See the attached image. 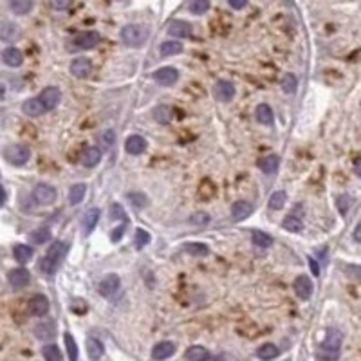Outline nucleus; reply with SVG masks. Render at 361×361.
Here are the masks:
<instances>
[{
	"label": "nucleus",
	"instance_id": "obj_7",
	"mask_svg": "<svg viewBox=\"0 0 361 361\" xmlns=\"http://www.w3.org/2000/svg\"><path fill=\"white\" fill-rule=\"evenodd\" d=\"M8 282L11 284L13 289H24L29 286L31 282V273L25 267H15L9 271L8 274Z\"/></svg>",
	"mask_w": 361,
	"mask_h": 361
},
{
	"label": "nucleus",
	"instance_id": "obj_25",
	"mask_svg": "<svg viewBox=\"0 0 361 361\" xmlns=\"http://www.w3.org/2000/svg\"><path fill=\"white\" fill-rule=\"evenodd\" d=\"M100 208H91L89 212H85V215H83L82 222H83V231L87 233V235H91L92 229L96 228V224H98V220H100Z\"/></svg>",
	"mask_w": 361,
	"mask_h": 361
},
{
	"label": "nucleus",
	"instance_id": "obj_21",
	"mask_svg": "<svg viewBox=\"0 0 361 361\" xmlns=\"http://www.w3.org/2000/svg\"><path fill=\"white\" fill-rule=\"evenodd\" d=\"M20 36V27L13 22H0V40L15 42Z\"/></svg>",
	"mask_w": 361,
	"mask_h": 361
},
{
	"label": "nucleus",
	"instance_id": "obj_31",
	"mask_svg": "<svg viewBox=\"0 0 361 361\" xmlns=\"http://www.w3.org/2000/svg\"><path fill=\"white\" fill-rule=\"evenodd\" d=\"M184 357H186V361H206L210 357V352L204 347H200V345H193V347H190L186 350Z\"/></svg>",
	"mask_w": 361,
	"mask_h": 361
},
{
	"label": "nucleus",
	"instance_id": "obj_53",
	"mask_svg": "<svg viewBox=\"0 0 361 361\" xmlns=\"http://www.w3.org/2000/svg\"><path fill=\"white\" fill-rule=\"evenodd\" d=\"M125 228H127V226L121 224L119 228L114 229V231L110 233V240H112V242H119V240H121V235H123V233H125Z\"/></svg>",
	"mask_w": 361,
	"mask_h": 361
},
{
	"label": "nucleus",
	"instance_id": "obj_30",
	"mask_svg": "<svg viewBox=\"0 0 361 361\" xmlns=\"http://www.w3.org/2000/svg\"><path fill=\"white\" fill-rule=\"evenodd\" d=\"M278 354H280L278 347L273 343H264L262 347H258V350H257V356L260 357L262 361H271L278 356Z\"/></svg>",
	"mask_w": 361,
	"mask_h": 361
},
{
	"label": "nucleus",
	"instance_id": "obj_5",
	"mask_svg": "<svg viewBox=\"0 0 361 361\" xmlns=\"http://www.w3.org/2000/svg\"><path fill=\"white\" fill-rule=\"evenodd\" d=\"M152 78H154V82H157L159 85H163V87H172V85H175V83L179 82V71L175 69V67H161V69H157V71L152 74Z\"/></svg>",
	"mask_w": 361,
	"mask_h": 361
},
{
	"label": "nucleus",
	"instance_id": "obj_51",
	"mask_svg": "<svg viewBox=\"0 0 361 361\" xmlns=\"http://www.w3.org/2000/svg\"><path fill=\"white\" fill-rule=\"evenodd\" d=\"M110 219H112V220H116V219L127 220V213L123 212L121 204H112V206H110Z\"/></svg>",
	"mask_w": 361,
	"mask_h": 361
},
{
	"label": "nucleus",
	"instance_id": "obj_40",
	"mask_svg": "<svg viewBox=\"0 0 361 361\" xmlns=\"http://www.w3.org/2000/svg\"><path fill=\"white\" fill-rule=\"evenodd\" d=\"M296 87H298V79H296V76L291 74V72L284 74V78H282V91L286 92V94H295Z\"/></svg>",
	"mask_w": 361,
	"mask_h": 361
},
{
	"label": "nucleus",
	"instance_id": "obj_12",
	"mask_svg": "<svg viewBox=\"0 0 361 361\" xmlns=\"http://www.w3.org/2000/svg\"><path fill=\"white\" fill-rule=\"evenodd\" d=\"M253 213V204L248 203V200L240 199L237 203H233L231 206V219L235 222H240V220H246L249 215Z\"/></svg>",
	"mask_w": 361,
	"mask_h": 361
},
{
	"label": "nucleus",
	"instance_id": "obj_14",
	"mask_svg": "<svg viewBox=\"0 0 361 361\" xmlns=\"http://www.w3.org/2000/svg\"><path fill=\"white\" fill-rule=\"evenodd\" d=\"M98 44H100V34L96 31H85V33H79L74 38V46L78 49H92Z\"/></svg>",
	"mask_w": 361,
	"mask_h": 361
},
{
	"label": "nucleus",
	"instance_id": "obj_47",
	"mask_svg": "<svg viewBox=\"0 0 361 361\" xmlns=\"http://www.w3.org/2000/svg\"><path fill=\"white\" fill-rule=\"evenodd\" d=\"M100 143H101V146H103V148H112L114 146V143H116V132H114V130H105L103 134H101L100 136Z\"/></svg>",
	"mask_w": 361,
	"mask_h": 361
},
{
	"label": "nucleus",
	"instance_id": "obj_4",
	"mask_svg": "<svg viewBox=\"0 0 361 361\" xmlns=\"http://www.w3.org/2000/svg\"><path fill=\"white\" fill-rule=\"evenodd\" d=\"M33 199L40 206H51L56 200V190L51 184L40 183L33 188Z\"/></svg>",
	"mask_w": 361,
	"mask_h": 361
},
{
	"label": "nucleus",
	"instance_id": "obj_32",
	"mask_svg": "<svg viewBox=\"0 0 361 361\" xmlns=\"http://www.w3.org/2000/svg\"><path fill=\"white\" fill-rule=\"evenodd\" d=\"M183 53V44L179 40H168L161 44V54L163 56H175V54Z\"/></svg>",
	"mask_w": 361,
	"mask_h": 361
},
{
	"label": "nucleus",
	"instance_id": "obj_34",
	"mask_svg": "<svg viewBox=\"0 0 361 361\" xmlns=\"http://www.w3.org/2000/svg\"><path fill=\"white\" fill-rule=\"evenodd\" d=\"M197 193H199V195L203 197L204 200H210V199H213V197H215L217 188H215V184L210 181V179H204L203 183L199 184V188H197Z\"/></svg>",
	"mask_w": 361,
	"mask_h": 361
},
{
	"label": "nucleus",
	"instance_id": "obj_28",
	"mask_svg": "<svg viewBox=\"0 0 361 361\" xmlns=\"http://www.w3.org/2000/svg\"><path fill=\"white\" fill-rule=\"evenodd\" d=\"M105 352V347L98 338H87V354L92 361H98Z\"/></svg>",
	"mask_w": 361,
	"mask_h": 361
},
{
	"label": "nucleus",
	"instance_id": "obj_10",
	"mask_svg": "<svg viewBox=\"0 0 361 361\" xmlns=\"http://www.w3.org/2000/svg\"><path fill=\"white\" fill-rule=\"evenodd\" d=\"M92 72V62L85 56H79V58H74L71 62V74L78 79H85L89 78Z\"/></svg>",
	"mask_w": 361,
	"mask_h": 361
},
{
	"label": "nucleus",
	"instance_id": "obj_13",
	"mask_svg": "<svg viewBox=\"0 0 361 361\" xmlns=\"http://www.w3.org/2000/svg\"><path fill=\"white\" fill-rule=\"evenodd\" d=\"M101 157H103L101 148H98V146H89V148H85L82 152L79 161H82V165L85 166V168H94L96 165H100Z\"/></svg>",
	"mask_w": 361,
	"mask_h": 361
},
{
	"label": "nucleus",
	"instance_id": "obj_6",
	"mask_svg": "<svg viewBox=\"0 0 361 361\" xmlns=\"http://www.w3.org/2000/svg\"><path fill=\"white\" fill-rule=\"evenodd\" d=\"M213 94L219 101L222 103H229V101L235 98L237 94V89L233 85V82H228V79H220V82L215 83V87H213Z\"/></svg>",
	"mask_w": 361,
	"mask_h": 361
},
{
	"label": "nucleus",
	"instance_id": "obj_56",
	"mask_svg": "<svg viewBox=\"0 0 361 361\" xmlns=\"http://www.w3.org/2000/svg\"><path fill=\"white\" fill-rule=\"evenodd\" d=\"M354 172H356V175H357V177H359V179H361V157H359V159H357V161H356V163H354Z\"/></svg>",
	"mask_w": 361,
	"mask_h": 361
},
{
	"label": "nucleus",
	"instance_id": "obj_48",
	"mask_svg": "<svg viewBox=\"0 0 361 361\" xmlns=\"http://www.w3.org/2000/svg\"><path fill=\"white\" fill-rule=\"evenodd\" d=\"M58 267H60V266L56 264V262H53L51 258H47V257H44V258L40 260V271H42L44 274H54Z\"/></svg>",
	"mask_w": 361,
	"mask_h": 361
},
{
	"label": "nucleus",
	"instance_id": "obj_42",
	"mask_svg": "<svg viewBox=\"0 0 361 361\" xmlns=\"http://www.w3.org/2000/svg\"><path fill=\"white\" fill-rule=\"evenodd\" d=\"M172 117V108L166 107V105H159L154 110V119L157 121L159 125H166Z\"/></svg>",
	"mask_w": 361,
	"mask_h": 361
},
{
	"label": "nucleus",
	"instance_id": "obj_23",
	"mask_svg": "<svg viewBox=\"0 0 361 361\" xmlns=\"http://www.w3.org/2000/svg\"><path fill=\"white\" fill-rule=\"evenodd\" d=\"M33 248L27 244H17L15 248H13V257H15V260L18 262V264H22V266H25L27 262L33 260Z\"/></svg>",
	"mask_w": 361,
	"mask_h": 361
},
{
	"label": "nucleus",
	"instance_id": "obj_1",
	"mask_svg": "<svg viewBox=\"0 0 361 361\" xmlns=\"http://www.w3.org/2000/svg\"><path fill=\"white\" fill-rule=\"evenodd\" d=\"M341 343H343V334L338 329H329L325 334V340L318 347V359L320 361H338L341 350Z\"/></svg>",
	"mask_w": 361,
	"mask_h": 361
},
{
	"label": "nucleus",
	"instance_id": "obj_17",
	"mask_svg": "<svg viewBox=\"0 0 361 361\" xmlns=\"http://www.w3.org/2000/svg\"><path fill=\"white\" fill-rule=\"evenodd\" d=\"M2 62L8 67H20L24 63V54H22L20 49L17 47H8V49L2 51Z\"/></svg>",
	"mask_w": 361,
	"mask_h": 361
},
{
	"label": "nucleus",
	"instance_id": "obj_44",
	"mask_svg": "<svg viewBox=\"0 0 361 361\" xmlns=\"http://www.w3.org/2000/svg\"><path fill=\"white\" fill-rule=\"evenodd\" d=\"M253 244L258 248H269L273 244V237L264 231H253Z\"/></svg>",
	"mask_w": 361,
	"mask_h": 361
},
{
	"label": "nucleus",
	"instance_id": "obj_50",
	"mask_svg": "<svg viewBox=\"0 0 361 361\" xmlns=\"http://www.w3.org/2000/svg\"><path fill=\"white\" fill-rule=\"evenodd\" d=\"M350 204H352V200H350L349 195H340V197H338V210H340L341 215H345V213L349 212Z\"/></svg>",
	"mask_w": 361,
	"mask_h": 361
},
{
	"label": "nucleus",
	"instance_id": "obj_35",
	"mask_svg": "<svg viewBox=\"0 0 361 361\" xmlns=\"http://www.w3.org/2000/svg\"><path fill=\"white\" fill-rule=\"evenodd\" d=\"M85 191H87V186H85L83 183L74 184V186L69 190V203H71L72 206L79 204L83 200V197H85Z\"/></svg>",
	"mask_w": 361,
	"mask_h": 361
},
{
	"label": "nucleus",
	"instance_id": "obj_22",
	"mask_svg": "<svg viewBox=\"0 0 361 361\" xmlns=\"http://www.w3.org/2000/svg\"><path fill=\"white\" fill-rule=\"evenodd\" d=\"M67 255V244L62 240H54L53 244L49 246V249H47V258H51L53 262H56V264H62V260L65 258Z\"/></svg>",
	"mask_w": 361,
	"mask_h": 361
},
{
	"label": "nucleus",
	"instance_id": "obj_24",
	"mask_svg": "<svg viewBox=\"0 0 361 361\" xmlns=\"http://www.w3.org/2000/svg\"><path fill=\"white\" fill-rule=\"evenodd\" d=\"M255 117H257V121L260 125H266V127H269V125H273V121H274L273 108H271L267 103L257 105V108H255Z\"/></svg>",
	"mask_w": 361,
	"mask_h": 361
},
{
	"label": "nucleus",
	"instance_id": "obj_33",
	"mask_svg": "<svg viewBox=\"0 0 361 361\" xmlns=\"http://www.w3.org/2000/svg\"><path fill=\"white\" fill-rule=\"evenodd\" d=\"M29 238L34 244H46L47 240H51V229L47 226H40L29 233Z\"/></svg>",
	"mask_w": 361,
	"mask_h": 361
},
{
	"label": "nucleus",
	"instance_id": "obj_43",
	"mask_svg": "<svg viewBox=\"0 0 361 361\" xmlns=\"http://www.w3.org/2000/svg\"><path fill=\"white\" fill-rule=\"evenodd\" d=\"M282 226H284V229H287L289 233L302 231V220H300L298 217H295V215L286 217V219H284V222H282Z\"/></svg>",
	"mask_w": 361,
	"mask_h": 361
},
{
	"label": "nucleus",
	"instance_id": "obj_2",
	"mask_svg": "<svg viewBox=\"0 0 361 361\" xmlns=\"http://www.w3.org/2000/svg\"><path fill=\"white\" fill-rule=\"evenodd\" d=\"M121 42H123L127 47H143L148 40V29L145 25L139 24H129L125 25L119 33Z\"/></svg>",
	"mask_w": 361,
	"mask_h": 361
},
{
	"label": "nucleus",
	"instance_id": "obj_39",
	"mask_svg": "<svg viewBox=\"0 0 361 361\" xmlns=\"http://www.w3.org/2000/svg\"><path fill=\"white\" fill-rule=\"evenodd\" d=\"M188 9H190L191 15H204L210 9V0H190Z\"/></svg>",
	"mask_w": 361,
	"mask_h": 361
},
{
	"label": "nucleus",
	"instance_id": "obj_45",
	"mask_svg": "<svg viewBox=\"0 0 361 361\" xmlns=\"http://www.w3.org/2000/svg\"><path fill=\"white\" fill-rule=\"evenodd\" d=\"M148 242H150V233L141 228L136 229V233H134V246H136L137 249H143Z\"/></svg>",
	"mask_w": 361,
	"mask_h": 361
},
{
	"label": "nucleus",
	"instance_id": "obj_20",
	"mask_svg": "<svg viewBox=\"0 0 361 361\" xmlns=\"http://www.w3.org/2000/svg\"><path fill=\"white\" fill-rule=\"evenodd\" d=\"M174 352H175V345L172 343V341H159L154 349H152V357L157 361H163V359H168L170 356H174Z\"/></svg>",
	"mask_w": 361,
	"mask_h": 361
},
{
	"label": "nucleus",
	"instance_id": "obj_3",
	"mask_svg": "<svg viewBox=\"0 0 361 361\" xmlns=\"http://www.w3.org/2000/svg\"><path fill=\"white\" fill-rule=\"evenodd\" d=\"M2 155L4 159L13 166H24L25 163L29 161L31 157V150L27 148L25 145H9L2 150Z\"/></svg>",
	"mask_w": 361,
	"mask_h": 361
},
{
	"label": "nucleus",
	"instance_id": "obj_52",
	"mask_svg": "<svg viewBox=\"0 0 361 361\" xmlns=\"http://www.w3.org/2000/svg\"><path fill=\"white\" fill-rule=\"evenodd\" d=\"M51 8L56 9V11H65L69 6H71V0H49Z\"/></svg>",
	"mask_w": 361,
	"mask_h": 361
},
{
	"label": "nucleus",
	"instance_id": "obj_18",
	"mask_svg": "<svg viewBox=\"0 0 361 361\" xmlns=\"http://www.w3.org/2000/svg\"><path fill=\"white\" fill-rule=\"evenodd\" d=\"M295 293L298 298L302 300H309L312 295V282L309 276H305V274H302V276H298V278L295 280Z\"/></svg>",
	"mask_w": 361,
	"mask_h": 361
},
{
	"label": "nucleus",
	"instance_id": "obj_37",
	"mask_svg": "<svg viewBox=\"0 0 361 361\" xmlns=\"http://www.w3.org/2000/svg\"><path fill=\"white\" fill-rule=\"evenodd\" d=\"M286 200H287V195H286V191L284 190H278V191H274L273 195L269 197V203H267V208L269 210H282L284 208V204H286Z\"/></svg>",
	"mask_w": 361,
	"mask_h": 361
},
{
	"label": "nucleus",
	"instance_id": "obj_57",
	"mask_svg": "<svg viewBox=\"0 0 361 361\" xmlns=\"http://www.w3.org/2000/svg\"><path fill=\"white\" fill-rule=\"evenodd\" d=\"M6 197H8V195H6L4 186H0V208H2V206L6 204Z\"/></svg>",
	"mask_w": 361,
	"mask_h": 361
},
{
	"label": "nucleus",
	"instance_id": "obj_59",
	"mask_svg": "<svg viewBox=\"0 0 361 361\" xmlns=\"http://www.w3.org/2000/svg\"><path fill=\"white\" fill-rule=\"evenodd\" d=\"M4 87H0V100H4Z\"/></svg>",
	"mask_w": 361,
	"mask_h": 361
},
{
	"label": "nucleus",
	"instance_id": "obj_8",
	"mask_svg": "<svg viewBox=\"0 0 361 361\" xmlns=\"http://www.w3.org/2000/svg\"><path fill=\"white\" fill-rule=\"evenodd\" d=\"M119 286H121L119 276L112 273V274H107V276L101 280L100 286H98V291H100V295L103 296V298H112L117 291H119Z\"/></svg>",
	"mask_w": 361,
	"mask_h": 361
},
{
	"label": "nucleus",
	"instance_id": "obj_36",
	"mask_svg": "<svg viewBox=\"0 0 361 361\" xmlns=\"http://www.w3.org/2000/svg\"><path fill=\"white\" fill-rule=\"evenodd\" d=\"M183 249L188 255H195V257H204L210 253V248L203 242H190V244H184Z\"/></svg>",
	"mask_w": 361,
	"mask_h": 361
},
{
	"label": "nucleus",
	"instance_id": "obj_49",
	"mask_svg": "<svg viewBox=\"0 0 361 361\" xmlns=\"http://www.w3.org/2000/svg\"><path fill=\"white\" fill-rule=\"evenodd\" d=\"M190 222L193 226H206L208 222H210V215L204 213V212H197V213H193V215L190 217Z\"/></svg>",
	"mask_w": 361,
	"mask_h": 361
},
{
	"label": "nucleus",
	"instance_id": "obj_46",
	"mask_svg": "<svg viewBox=\"0 0 361 361\" xmlns=\"http://www.w3.org/2000/svg\"><path fill=\"white\" fill-rule=\"evenodd\" d=\"M129 200L134 204L136 208H146L148 206V199H146V195L145 193H137V191H130L129 193Z\"/></svg>",
	"mask_w": 361,
	"mask_h": 361
},
{
	"label": "nucleus",
	"instance_id": "obj_58",
	"mask_svg": "<svg viewBox=\"0 0 361 361\" xmlns=\"http://www.w3.org/2000/svg\"><path fill=\"white\" fill-rule=\"evenodd\" d=\"M354 238H356L357 242H361V224H357L356 229H354Z\"/></svg>",
	"mask_w": 361,
	"mask_h": 361
},
{
	"label": "nucleus",
	"instance_id": "obj_26",
	"mask_svg": "<svg viewBox=\"0 0 361 361\" xmlns=\"http://www.w3.org/2000/svg\"><path fill=\"white\" fill-rule=\"evenodd\" d=\"M278 166H280V157L274 154H269L266 155V157H262L260 161H258V168H260L264 174H276L278 172Z\"/></svg>",
	"mask_w": 361,
	"mask_h": 361
},
{
	"label": "nucleus",
	"instance_id": "obj_15",
	"mask_svg": "<svg viewBox=\"0 0 361 361\" xmlns=\"http://www.w3.org/2000/svg\"><path fill=\"white\" fill-rule=\"evenodd\" d=\"M29 312L33 316H46L49 312V300L46 295H34L29 300Z\"/></svg>",
	"mask_w": 361,
	"mask_h": 361
},
{
	"label": "nucleus",
	"instance_id": "obj_55",
	"mask_svg": "<svg viewBox=\"0 0 361 361\" xmlns=\"http://www.w3.org/2000/svg\"><path fill=\"white\" fill-rule=\"evenodd\" d=\"M309 267H311V271H312V274H314V276H318V274H320V266H318V262H316L314 258H309Z\"/></svg>",
	"mask_w": 361,
	"mask_h": 361
},
{
	"label": "nucleus",
	"instance_id": "obj_54",
	"mask_svg": "<svg viewBox=\"0 0 361 361\" xmlns=\"http://www.w3.org/2000/svg\"><path fill=\"white\" fill-rule=\"evenodd\" d=\"M228 4L233 9H244L248 6V0H228Z\"/></svg>",
	"mask_w": 361,
	"mask_h": 361
},
{
	"label": "nucleus",
	"instance_id": "obj_29",
	"mask_svg": "<svg viewBox=\"0 0 361 361\" xmlns=\"http://www.w3.org/2000/svg\"><path fill=\"white\" fill-rule=\"evenodd\" d=\"M9 9L18 17H24L33 9V0H9Z\"/></svg>",
	"mask_w": 361,
	"mask_h": 361
},
{
	"label": "nucleus",
	"instance_id": "obj_27",
	"mask_svg": "<svg viewBox=\"0 0 361 361\" xmlns=\"http://www.w3.org/2000/svg\"><path fill=\"white\" fill-rule=\"evenodd\" d=\"M54 334H56V327H54L53 322H42L34 327V336L42 341L51 340V338H54Z\"/></svg>",
	"mask_w": 361,
	"mask_h": 361
},
{
	"label": "nucleus",
	"instance_id": "obj_19",
	"mask_svg": "<svg viewBox=\"0 0 361 361\" xmlns=\"http://www.w3.org/2000/svg\"><path fill=\"white\" fill-rule=\"evenodd\" d=\"M166 31L174 38H188L191 34V25L184 20H174L166 27Z\"/></svg>",
	"mask_w": 361,
	"mask_h": 361
},
{
	"label": "nucleus",
	"instance_id": "obj_16",
	"mask_svg": "<svg viewBox=\"0 0 361 361\" xmlns=\"http://www.w3.org/2000/svg\"><path fill=\"white\" fill-rule=\"evenodd\" d=\"M22 110H24L25 116H29V117H40L47 112L44 103L40 101V98H29V100H25L24 105H22Z\"/></svg>",
	"mask_w": 361,
	"mask_h": 361
},
{
	"label": "nucleus",
	"instance_id": "obj_11",
	"mask_svg": "<svg viewBox=\"0 0 361 361\" xmlns=\"http://www.w3.org/2000/svg\"><path fill=\"white\" fill-rule=\"evenodd\" d=\"M146 139L143 136H129L127 137V141H125V150H127V154L130 155H141L143 152L146 150Z\"/></svg>",
	"mask_w": 361,
	"mask_h": 361
},
{
	"label": "nucleus",
	"instance_id": "obj_9",
	"mask_svg": "<svg viewBox=\"0 0 361 361\" xmlns=\"http://www.w3.org/2000/svg\"><path fill=\"white\" fill-rule=\"evenodd\" d=\"M40 101L44 103V107H46V110L49 112V110H53V108H56L58 107V103H60V100H62V92H60V89L58 87H46L44 91L40 92Z\"/></svg>",
	"mask_w": 361,
	"mask_h": 361
},
{
	"label": "nucleus",
	"instance_id": "obj_41",
	"mask_svg": "<svg viewBox=\"0 0 361 361\" xmlns=\"http://www.w3.org/2000/svg\"><path fill=\"white\" fill-rule=\"evenodd\" d=\"M42 354H44V359L46 361H62V352H60V349L54 343L46 345L42 349Z\"/></svg>",
	"mask_w": 361,
	"mask_h": 361
},
{
	"label": "nucleus",
	"instance_id": "obj_38",
	"mask_svg": "<svg viewBox=\"0 0 361 361\" xmlns=\"http://www.w3.org/2000/svg\"><path fill=\"white\" fill-rule=\"evenodd\" d=\"M63 341H65L67 356H69V361H78V345H76V341H74V338H72V334L65 332V334H63Z\"/></svg>",
	"mask_w": 361,
	"mask_h": 361
}]
</instances>
